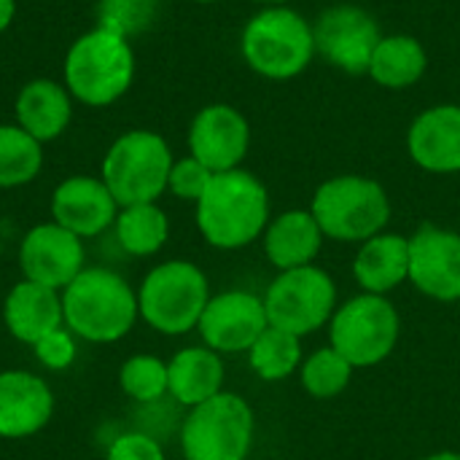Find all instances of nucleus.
Listing matches in <instances>:
<instances>
[{
	"label": "nucleus",
	"instance_id": "f257e3e1",
	"mask_svg": "<svg viewBox=\"0 0 460 460\" xmlns=\"http://www.w3.org/2000/svg\"><path fill=\"white\" fill-rule=\"evenodd\" d=\"M197 229L218 251H240L256 243L272 221L270 191L251 170L213 172L205 194L194 202Z\"/></svg>",
	"mask_w": 460,
	"mask_h": 460
},
{
	"label": "nucleus",
	"instance_id": "f03ea898",
	"mask_svg": "<svg viewBox=\"0 0 460 460\" xmlns=\"http://www.w3.org/2000/svg\"><path fill=\"white\" fill-rule=\"evenodd\" d=\"M62 315L75 337L111 345L124 340L140 318L137 291L108 267H84L62 288Z\"/></svg>",
	"mask_w": 460,
	"mask_h": 460
},
{
	"label": "nucleus",
	"instance_id": "7ed1b4c3",
	"mask_svg": "<svg viewBox=\"0 0 460 460\" xmlns=\"http://www.w3.org/2000/svg\"><path fill=\"white\" fill-rule=\"evenodd\" d=\"M243 62L267 81H291L315 59L313 22L294 5H261L240 32Z\"/></svg>",
	"mask_w": 460,
	"mask_h": 460
},
{
	"label": "nucleus",
	"instance_id": "20e7f679",
	"mask_svg": "<svg viewBox=\"0 0 460 460\" xmlns=\"http://www.w3.org/2000/svg\"><path fill=\"white\" fill-rule=\"evenodd\" d=\"M135 81V49L129 38L105 27L78 35L62 62V84L73 100L89 108L119 102Z\"/></svg>",
	"mask_w": 460,
	"mask_h": 460
},
{
	"label": "nucleus",
	"instance_id": "39448f33",
	"mask_svg": "<svg viewBox=\"0 0 460 460\" xmlns=\"http://www.w3.org/2000/svg\"><path fill=\"white\" fill-rule=\"evenodd\" d=\"M326 240L337 243H367L385 232L391 221V197L385 186L367 175H334L323 181L310 202Z\"/></svg>",
	"mask_w": 460,
	"mask_h": 460
},
{
	"label": "nucleus",
	"instance_id": "423d86ee",
	"mask_svg": "<svg viewBox=\"0 0 460 460\" xmlns=\"http://www.w3.org/2000/svg\"><path fill=\"white\" fill-rule=\"evenodd\" d=\"M175 156L170 143L154 129H127L105 151L100 178L119 208L156 202L167 191Z\"/></svg>",
	"mask_w": 460,
	"mask_h": 460
},
{
	"label": "nucleus",
	"instance_id": "0eeeda50",
	"mask_svg": "<svg viewBox=\"0 0 460 460\" xmlns=\"http://www.w3.org/2000/svg\"><path fill=\"white\" fill-rule=\"evenodd\" d=\"M210 296L208 275L194 261L170 259L143 278L137 288V310L154 332L181 337L197 329Z\"/></svg>",
	"mask_w": 460,
	"mask_h": 460
},
{
	"label": "nucleus",
	"instance_id": "6e6552de",
	"mask_svg": "<svg viewBox=\"0 0 460 460\" xmlns=\"http://www.w3.org/2000/svg\"><path fill=\"white\" fill-rule=\"evenodd\" d=\"M402 318L388 296L358 294L340 305L329 321V345L353 367L383 364L399 345Z\"/></svg>",
	"mask_w": 460,
	"mask_h": 460
},
{
	"label": "nucleus",
	"instance_id": "1a4fd4ad",
	"mask_svg": "<svg viewBox=\"0 0 460 460\" xmlns=\"http://www.w3.org/2000/svg\"><path fill=\"white\" fill-rule=\"evenodd\" d=\"M253 431L251 404L232 391H221L189 410L181 426V450L186 460H245Z\"/></svg>",
	"mask_w": 460,
	"mask_h": 460
},
{
	"label": "nucleus",
	"instance_id": "9d476101",
	"mask_svg": "<svg viewBox=\"0 0 460 460\" xmlns=\"http://www.w3.org/2000/svg\"><path fill=\"white\" fill-rule=\"evenodd\" d=\"M267 321L296 337H307L329 326L337 310V283L334 278L315 267H296L278 272L264 294Z\"/></svg>",
	"mask_w": 460,
	"mask_h": 460
},
{
	"label": "nucleus",
	"instance_id": "9b49d317",
	"mask_svg": "<svg viewBox=\"0 0 460 460\" xmlns=\"http://www.w3.org/2000/svg\"><path fill=\"white\" fill-rule=\"evenodd\" d=\"M315 57L348 75H367L375 46L383 38L380 22L364 5L337 3L313 19Z\"/></svg>",
	"mask_w": 460,
	"mask_h": 460
},
{
	"label": "nucleus",
	"instance_id": "f8f14e48",
	"mask_svg": "<svg viewBox=\"0 0 460 460\" xmlns=\"http://www.w3.org/2000/svg\"><path fill=\"white\" fill-rule=\"evenodd\" d=\"M186 143L210 172L237 170L251 151V121L229 102H210L194 113Z\"/></svg>",
	"mask_w": 460,
	"mask_h": 460
},
{
	"label": "nucleus",
	"instance_id": "ddd939ff",
	"mask_svg": "<svg viewBox=\"0 0 460 460\" xmlns=\"http://www.w3.org/2000/svg\"><path fill=\"white\" fill-rule=\"evenodd\" d=\"M270 326L264 296L243 288L210 296L197 323L202 345L216 353H248L251 345Z\"/></svg>",
	"mask_w": 460,
	"mask_h": 460
},
{
	"label": "nucleus",
	"instance_id": "4468645a",
	"mask_svg": "<svg viewBox=\"0 0 460 460\" xmlns=\"http://www.w3.org/2000/svg\"><path fill=\"white\" fill-rule=\"evenodd\" d=\"M19 267L24 280L62 291L86 267L84 240L57 221L35 224L19 245Z\"/></svg>",
	"mask_w": 460,
	"mask_h": 460
},
{
	"label": "nucleus",
	"instance_id": "2eb2a0df",
	"mask_svg": "<svg viewBox=\"0 0 460 460\" xmlns=\"http://www.w3.org/2000/svg\"><path fill=\"white\" fill-rule=\"evenodd\" d=\"M410 283L434 302H460V232L423 224L410 234Z\"/></svg>",
	"mask_w": 460,
	"mask_h": 460
},
{
	"label": "nucleus",
	"instance_id": "dca6fc26",
	"mask_svg": "<svg viewBox=\"0 0 460 460\" xmlns=\"http://www.w3.org/2000/svg\"><path fill=\"white\" fill-rule=\"evenodd\" d=\"M407 154L431 175L460 172V105L437 102L420 111L407 129Z\"/></svg>",
	"mask_w": 460,
	"mask_h": 460
},
{
	"label": "nucleus",
	"instance_id": "f3484780",
	"mask_svg": "<svg viewBox=\"0 0 460 460\" xmlns=\"http://www.w3.org/2000/svg\"><path fill=\"white\" fill-rule=\"evenodd\" d=\"M119 216V202L94 175H70L51 194V221L78 234L81 240L97 237L113 226Z\"/></svg>",
	"mask_w": 460,
	"mask_h": 460
},
{
	"label": "nucleus",
	"instance_id": "a211bd4d",
	"mask_svg": "<svg viewBox=\"0 0 460 460\" xmlns=\"http://www.w3.org/2000/svg\"><path fill=\"white\" fill-rule=\"evenodd\" d=\"M54 394L49 383L24 369L0 372V439H27L49 426Z\"/></svg>",
	"mask_w": 460,
	"mask_h": 460
},
{
	"label": "nucleus",
	"instance_id": "6ab92c4d",
	"mask_svg": "<svg viewBox=\"0 0 460 460\" xmlns=\"http://www.w3.org/2000/svg\"><path fill=\"white\" fill-rule=\"evenodd\" d=\"M3 323L13 340L32 348L38 340H43L54 329L65 326L62 291L32 283V280H19L5 294Z\"/></svg>",
	"mask_w": 460,
	"mask_h": 460
},
{
	"label": "nucleus",
	"instance_id": "aec40b11",
	"mask_svg": "<svg viewBox=\"0 0 460 460\" xmlns=\"http://www.w3.org/2000/svg\"><path fill=\"white\" fill-rule=\"evenodd\" d=\"M13 116L16 124L38 143H51L70 127L73 94L57 78H30L16 92Z\"/></svg>",
	"mask_w": 460,
	"mask_h": 460
},
{
	"label": "nucleus",
	"instance_id": "412c9836",
	"mask_svg": "<svg viewBox=\"0 0 460 460\" xmlns=\"http://www.w3.org/2000/svg\"><path fill=\"white\" fill-rule=\"evenodd\" d=\"M323 240L326 237H323L315 216L310 213V208L307 210L294 208V210L275 216L261 234L264 256L278 272L315 264V259L323 248Z\"/></svg>",
	"mask_w": 460,
	"mask_h": 460
},
{
	"label": "nucleus",
	"instance_id": "4be33fe9",
	"mask_svg": "<svg viewBox=\"0 0 460 460\" xmlns=\"http://www.w3.org/2000/svg\"><path fill=\"white\" fill-rule=\"evenodd\" d=\"M353 278L364 294L388 296L410 280V237L380 232L358 245Z\"/></svg>",
	"mask_w": 460,
	"mask_h": 460
},
{
	"label": "nucleus",
	"instance_id": "5701e85b",
	"mask_svg": "<svg viewBox=\"0 0 460 460\" xmlns=\"http://www.w3.org/2000/svg\"><path fill=\"white\" fill-rule=\"evenodd\" d=\"M170 396L183 407H197L224 391V358L208 345H191L178 350L167 364Z\"/></svg>",
	"mask_w": 460,
	"mask_h": 460
},
{
	"label": "nucleus",
	"instance_id": "b1692460",
	"mask_svg": "<svg viewBox=\"0 0 460 460\" xmlns=\"http://www.w3.org/2000/svg\"><path fill=\"white\" fill-rule=\"evenodd\" d=\"M426 70H429V51L423 40H418L410 32H391V35L383 32L369 59L367 75L383 89L404 92L420 84Z\"/></svg>",
	"mask_w": 460,
	"mask_h": 460
},
{
	"label": "nucleus",
	"instance_id": "393cba45",
	"mask_svg": "<svg viewBox=\"0 0 460 460\" xmlns=\"http://www.w3.org/2000/svg\"><path fill=\"white\" fill-rule=\"evenodd\" d=\"M113 229H116V240L121 251L143 259L164 248L170 237V218L156 202L127 205V208H119Z\"/></svg>",
	"mask_w": 460,
	"mask_h": 460
},
{
	"label": "nucleus",
	"instance_id": "a878e982",
	"mask_svg": "<svg viewBox=\"0 0 460 460\" xmlns=\"http://www.w3.org/2000/svg\"><path fill=\"white\" fill-rule=\"evenodd\" d=\"M248 361H251V369L256 372V377H261L264 383H280V380L291 377L294 372H299V367L305 361L302 337L283 332L278 326H267L261 332V337L251 345Z\"/></svg>",
	"mask_w": 460,
	"mask_h": 460
},
{
	"label": "nucleus",
	"instance_id": "bb28decb",
	"mask_svg": "<svg viewBox=\"0 0 460 460\" xmlns=\"http://www.w3.org/2000/svg\"><path fill=\"white\" fill-rule=\"evenodd\" d=\"M43 170V143L27 135L16 121L0 124V189L32 183Z\"/></svg>",
	"mask_w": 460,
	"mask_h": 460
},
{
	"label": "nucleus",
	"instance_id": "cd10ccee",
	"mask_svg": "<svg viewBox=\"0 0 460 460\" xmlns=\"http://www.w3.org/2000/svg\"><path fill=\"white\" fill-rule=\"evenodd\" d=\"M353 367L329 345V348H318L313 350L302 367H299V383L305 388L307 396L318 399V402H329L337 399L348 391L350 380H353Z\"/></svg>",
	"mask_w": 460,
	"mask_h": 460
},
{
	"label": "nucleus",
	"instance_id": "c85d7f7f",
	"mask_svg": "<svg viewBox=\"0 0 460 460\" xmlns=\"http://www.w3.org/2000/svg\"><path fill=\"white\" fill-rule=\"evenodd\" d=\"M119 385L121 391L137 402V404H154L162 396L170 394V377H167V364L156 356L137 353L127 358L119 369Z\"/></svg>",
	"mask_w": 460,
	"mask_h": 460
},
{
	"label": "nucleus",
	"instance_id": "c756f323",
	"mask_svg": "<svg viewBox=\"0 0 460 460\" xmlns=\"http://www.w3.org/2000/svg\"><path fill=\"white\" fill-rule=\"evenodd\" d=\"M159 19V0H100L97 27L119 32L124 38L143 35Z\"/></svg>",
	"mask_w": 460,
	"mask_h": 460
},
{
	"label": "nucleus",
	"instance_id": "7c9ffc66",
	"mask_svg": "<svg viewBox=\"0 0 460 460\" xmlns=\"http://www.w3.org/2000/svg\"><path fill=\"white\" fill-rule=\"evenodd\" d=\"M210 178H213V172H210L199 159H194V156L189 154V156L172 162L170 178H167V191H170L172 197L183 199V202H197V199L205 194Z\"/></svg>",
	"mask_w": 460,
	"mask_h": 460
},
{
	"label": "nucleus",
	"instance_id": "2f4dec72",
	"mask_svg": "<svg viewBox=\"0 0 460 460\" xmlns=\"http://www.w3.org/2000/svg\"><path fill=\"white\" fill-rule=\"evenodd\" d=\"M32 350H35V358L40 361V367H46L51 372L67 369L75 361V356H78L75 334L67 326H59L51 334H46L43 340H38L32 345Z\"/></svg>",
	"mask_w": 460,
	"mask_h": 460
},
{
	"label": "nucleus",
	"instance_id": "473e14b6",
	"mask_svg": "<svg viewBox=\"0 0 460 460\" xmlns=\"http://www.w3.org/2000/svg\"><path fill=\"white\" fill-rule=\"evenodd\" d=\"M105 460H164V450L154 437L129 431L108 445Z\"/></svg>",
	"mask_w": 460,
	"mask_h": 460
},
{
	"label": "nucleus",
	"instance_id": "72a5a7b5",
	"mask_svg": "<svg viewBox=\"0 0 460 460\" xmlns=\"http://www.w3.org/2000/svg\"><path fill=\"white\" fill-rule=\"evenodd\" d=\"M16 19V0H0V32H5Z\"/></svg>",
	"mask_w": 460,
	"mask_h": 460
},
{
	"label": "nucleus",
	"instance_id": "f704fd0d",
	"mask_svg": "<svg viewBox=\"0 0 460 460\" xmlns=\"http://www.w3.org/2000/svg\"><path fill=\"white\" fill-rule=\"evenodd\" d=\"M423 460H460V453H453V450H442V453H434L429 458Z\"/></svg>",
	"mask_w": 460,
	"mask_h": 460
},
{
	"label": "nucleus",
	"instance_id": "c9c22d12",
	"mask_svg": "<svg viewBox=\"0 0 460 460\" xmlns=\"http://www.w3.org/2000/svg\"><path fill=\"white\" fill-rule=\"evenodd\" d=\"M253 3H259V5H291L294 0H253Z\"/></svg>",
	"mask_w": 460,
	"mask_h": 460
},
{
	"label": "nucleus",
	"instance_id": "e433bc0d",
	"mask_svg": "<svg viewBox=\"0 0 460 460\" xmlns=\"http://www.w3.org/2000/svg\"><path fill=\"white\" fill-rule=\"evenodd\" d=\"M191 3H199V5H210V3H218V0H191Z\"/></svg>",
	"mask_w": 460,
	"mask_h": 460
},
{
	"label": "nucleus",
	"instance_id": "4c0bfd02",
	"mask_svg": "<svg viewBox=\"0 0 460 460\" xmlns=\"http://www.w3.org/2000/svg\"><path fill=\"white\" fill-rule=\"evenodd\" d=\"M0 253H3V245H0Z\"/></svg>",
	"mask_w": 460,
	"mask_h": 460
}]
</instances>
